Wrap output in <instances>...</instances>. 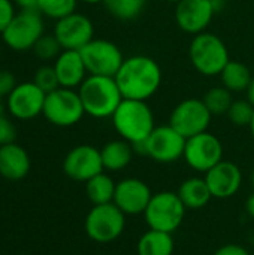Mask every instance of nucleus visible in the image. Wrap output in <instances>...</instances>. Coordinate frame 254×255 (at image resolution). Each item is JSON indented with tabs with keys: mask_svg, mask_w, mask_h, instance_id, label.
<instances>
[{
	"mask_svg": "<svg viewBox=\"0 0 254 255\" xmlns=\"http://www.w3.org/2000/svg\"><path fill=\"white\" fill-rule=\"evenodd\" d=\"M114 78L124 99L147 102L160 88L162 69L151 57L132 55L124 58Z\"/></svg>",
	"mask_w": 254,
	"mask_h": 255,
	"instance_id": "nucleus-1",
	"label": "nucleus"
},
{
	"mask_svg": "<svg viewBox=\"0 0 254 255\" xmlns=\"http://www.w3.org/2000/svg\"><path fill=\"white\" fill-rule=\"evenodd\" d=\"M111 118L118 136L132 145L145 142L156 128L154 114L145 100L123 99Z\"/></svg>",
	"mask_w": 254,
	"mask_h": 255,
	"instance_id": "nucleus-2",
	"label": "nucleus"
},
{
	"mask_svg": "<svg viewBox=\"0 0 254 255\" xmlns=\"http://www.w3.org/2000/svg\"><path fill=\"white\" fill-rule=\"evenodd\" d=\"M84 111L93 118H109L123 102L114 76L88 75L78 88Z\"/></svg>",
	"mask_w": 254,
	"mask_h": 255,
	"instance_id": "nucleus-3",
	"label": "nucleus"
},
{
	"mask_svg": "<svg viewBox=\"0 0 254 255\" xmlns=\"http://www.w3.org/2000/svg\"><path fill=\"white\" fill-rule=\"evenodd\" d=\"M193 67L204 76H217L229 63V51L225 42L213 33L196 34L189 46Z\"/></svg>",
	"mask_w": 254,
	"mask_h": 255,
	"instance_id": "nucleus-4",
	"label": "nucleus"
},
{
	"mask_svg": "<svg viewBox=\"0 0 254 255\" xmlns=\"http://www.w3.org/2000/svg\"><path fill=\"white\" fill-rule=\"evenodd\" d=\"M186 211L187 209L177 193L160 191L153 194L144 212V218L148 229L172 235L183 224Z\"/></svg>",
	"mask_w": 254,
	"mask_h": 255,
	"instance_id": "nucleus-5",
	"label": "nucleus"
},
{
	"mask_svg": "<svg viewBox=\"0 0 254 255\" xmlns=\"http://www.w3.org/2000/svg\"><path fill=\"white\" fill-rule=\"evenodd\" d=\"M186 137H183L177 130H174L169 124L159 126L153 130L148 139L142 143L133 145L135 154H142L150 157L151 160L168 164L175 163L184 155Z\"/></svg>",
	"mask_w": 254,
	"mask_h": 255,
	"instance_id": "nucleus-6",
	"label": "nucleus"
},
{
	"mask_svg": "<svg viewBox=\"0 0 254 255\" xmlns=\"http://www.w3.org/2000/svg\"><path fill=\"white\" fill-rule=\"evenodd\" d=\"M43 34V15L39 10H19L9 27L1 33V39L12 51L25 52L31 51Z\"/></svg>",
	"mask_w": 254,
	"mask_h": 255,
	"instance_id": "nucleus-7",
	"label": "nucleus"
},
{
	"mask_svg": "<svg viewBox=\"0 0 254 255\" xmlns=\"http://www.w3.org/2000/svg\"><path fill=\"white\" fill-rule=\"evenodd\" d=\"M42 115L57 127H70L82 120L85 111L76 90L58 87L46 94Z\"/></svg>",
	"mask_w": 254,
	"mask_h": 255,
	"instance_id": "nucleus-8",
	"label": "nucleus"
},
{
	"mask_svg": "<svg viewBox=\"0 0 254 255\" xmlns=\"http://www.w3.org/2000/svg\"><path fill=\"white\" fill-rule=\"evenodd\" d=\"M126 227V215L115 203L94 205L85 217L87 236L97 244H109L118 239Z\"/></svg>",
	"mask_w": 254,
	"mask_h": 255,
	"instance_id": "nucleus-9",
	"label": "nucleus"
},
{
	"mask_svg": "<svg viewBox=\"0 0 254 255\" xmlns=\"http://www.w3.org/2000/svg\"><path fill=\"white\" fill-rule=\"evenodd\" d=\"M211 112L202 99H186L180 102L169 117V126L183 137L189 139L208 130Z\"/></svg>",
	"mask_w": 254,
	"mask_h": 255,
	"instance_id": "nucleus-10",
	"label": "nucleus"
},
{
	"mask_svg": "<svg viewBox=\"0 0 254 255\" xmlns=\"http://www.w3.org/2000/svg\"><path fill=\"white\" fill-rule=\"evenodd\" d=\"M79 52L88 75L115 76L124 61L121 49L106 39H93Z\"/></svg>",
	"mask_w": 254,
	"mask_h": 255,
	"instance_id": "nucleus-11",
	"label": "nucleus"
},
{
	"mask_svg": "<svg viewBox=\"0 0 254 255\" xmlns=\"http://www.w3.org/2000/svg\"><path fill=\"white\" fill-rule=\"evenodd\" d=\"M183 158L190 169L207 173L223 160L222 142L208 131L189 137L186 139Z\"/></svg>",
	"mask_w": 254,
	"mask_h": 255,
	"instance_id": "nucleus-12",
	"label": "nucleus"
},
{
	"mask_svg": "<svg viewBox=\"0 0 254 255\" xmlns=\"http://www.w3.org/2000/svg\"><path fill=\"white\" fill-rule=\"evenodd\" d=\"M46 93L33 81L18 82L16 87L6 96L7 112L12 118L28 121L43 112Z\"/></svg>",
	"mask_w": 254,
	"mask_h": 255,
	"instance_id": "nucleus-13",
	"label": "nucleus"
},
{
	"mask_svg": "<svg viewBox=\"0 0 254 255\" xmlns=\"http://www.w3.org/2000/svg\"><path fill=\"white\" fill-rule=\"evenodd\" d=\"M103 170L100 149L91 145H78L72 148L63 160V172L76 182H87Z\"/></svg>",
	"mask_w": 254,
	"mask_h": 255,
	"instance_id": "nucleus-14",
	"label": "nucleus"
},
{
	"mask_svg": "<svg viewBox=\"0 0 254 255\" xmlns=\"http://www.w3.org/2000/svg\"><path fill=\"white\" fill-rule=\"evenodd\" d=\"M52 34L57 37L63 49L81 51L94 39V25L88 16L73 12L55 21Z\"/></svg>",
	"mask_w": 254,
	"mask_h": 255,
	"instance_id": "nucleus-15",
	"label": "nucleus"
},
{
	"mask_svg": "<svg viewBox=\"0 0 254 255\" xmlns=\"http://www.w3.org/2000/svg\"><path fill=\"white\" fill-rule=\"evenodd\" d=\"M216 12L213 0H180L175 6V21L183 31L196 36L205 31Z\"/></svg>",
	"mask_w": 254,
	"mask_h": 255,
	"instance_id": "nucleus-16",
	"label": "nucleus"
},
{
	"mask_svg": "<svg viewBox=\"0 0 254 255\" xmlns=\"http://www.w3.org/2000/svg\"><path fill=\"white\" fill-rule=\"evenodd\" d=\"M153 193L150 187L138 178H126L117 182L114 202L124 215H141L145 212Z\"/></svg>",
	"mask_w": 254,
	"mask_h": 255,
	"instance_id": "nucleus-17",
	"label": "nucleus"
},
{
	"mask_svg": "<svg viewBox=\"0 0 254 255\" xmlns=\"http://www.w3.org/2000/svg\"><path fill=\"white\" fill-rule=\"evenodd\" d=\"M205 181L213 197L225 200L234 197L240 191L243 173L235 163L222 160L205 173Z\"/></svg>",
	"mask_w": 254,
	"mask_h": 255,
	"instance_id": "nucleus-18",
	"label": "nucleus"
},
{
	"mask_svg": "<svg viewBox=\"0 0 254 255\" xmlns=\"http://www.w3.org/2000/svg\"><path fill=\"white\" fill-rule=\"evenodd\" d=\"M52 66L55 69L60 87L64 88H79L88 73L81 52L75 49H63L54 60Z\"/></svg>",
	"mask_w": 254,
	"mask_h": 255,
	"instance_id": "nucleus-19",
	"label": "nucleus"
},
{
	"mask_svg": "<svg viewBox=\"0 0 254 255\" xmlns=\"http://www.w3.org/2000/svg\"><path fill=\"white\" fill-rule=\"evenodd\" d=\"M31 169V160L25 148L12 142L0 146V176L7 181L24 179Z\"/></svg>",
	"mask_w": 254,
	"mask_h": 255,
	"instance_id": "nucleus-20",
	"label": "nucleus"
},
{
	"mask_svg": "<svg viewBox=\"0 0 254 255\" xmlns=\"http://www.w3.org/2000/svg\"><path fill=\"white\" fill-rule=\"evenodd\" d=\"M100 155H102V163H103L105 170L120 172L132 163L135 149H133V145L129 143L127 140L117 139V140L108 142L100 149Z\"/></svg>",
	"mask_w": 254,
	"mask_h": 255,
	"instance_id": "nucleus-21",
	"label": "nucleus"
},
{
	"mask_svg": "<svg viewBox=\"0 0 254 255\" xmlns=\"http://www.w3.org/2000/svg\"><path fill=\"white\" fill-rule=\"evenodd\" d=\"M177 194L186 206V209L192 211L202 209L213 199V194L208 188L205 178H189L183 181Z\"/></svg>",
	"mask_w": 254,
	"mask_h": 255,
	"instance_id": "nucleus-22",
	"label": "nucleus"
},
{
	"mask_svg": "<svg viewBox=\"0 0 254 255\" xmlns=\"http://www.w3.org/2000/svg\"><path fill=\"white\" fill-rule=\"evenodd\" d=\"M174 238L171 233L150 229L145 232L136 245L138 255H172L174 254Z\"/></svg>",
	"mask_w": 254,
	"mask_h": 255,
	"instance_id": "nucleus-23",
	"label": "nucleus"
},
{
	"mask_svg": "<svg viewBox=\"0 0 254 255\" xmlns=\"http://www.w3.org/2000/svg\"><path fill=\"white\" fill-rule=\"evenodd\" d=\"M117 184L106 173H99L85 182V193L88 200L94 205H106L114 202Z\"/></svg>",
	"mask_w": 254,
	"mask_h": 255,
	"instance_id": "nucleus-24",
	"label": "nucleus"
},
{
	"mask_svg": "<svg viewBox=\"0 0 254 255\" xmlns=\"http://www.w3.org/2000/svg\"><path fill=\"white\" fill-rule=\"evenodd\" d=\"M220 78H222L223 87L228 88L231 93H241L247 90L253 75L246 64L229 60V63L222 70Z\"/></svg>",
	"mask_w": 254,
	"mask_h": 255,
	"instance_id": "nucleus-25",
	"label": "nucleus"
},
{
	"mask_svg": "<svg viewBox=\"0 0 254 255\" xmlns=\"http://www.w3.org/2000/svg\"><path fill=\"white\" fill-rule=\"evenodd\" d=\"M103 4L114 18L130 21L144 12L147 0H103Z\"/></svg>",
	"mask_w": 254,
	"mask_h": 255,
	"instance_id": "nucleus-26",
	"label": "nucleus"
},
{
	"mask_svg": "<svg viewBox=\"0 0 254 255\" xmlns=\"http://www.w3.org/2000/svg\"><path fill=\"white\" fill-rule=\"evenodd\" d=\"M204 103L211 112V115H223L228 114L232 105V93L225 87H213L204 96Z\"/></svg>",
	"mask_w": 254,
	"mask_h": 255,
	"instance_id": "nucleus-27",
	"label": "nucleus"
},
{
	"mask_svg": "<svg viewBox=\"0 0 254 255\" xmlns=\"http://www.w3.org/2000/svg\"><path fill=\"white\" fill-rule=\"evenodd\" d=\"M79 0H39L37 10L49 19H61L76 12Z\"/></svg>",
	"mask_w": 254,
	"mask_h": 255,
	"instance_id": "nucleus-28",
	"label": "nucleus"
},
{
	"mask_svg": "<svg viewBox=\"0 0 254 255\" xmlns=\"http://www.w3.org/2000/svg\"><path fill=\"white\" fill-rule=\"evenodd\" d=\"M34 52V55L42 60V61H51V60H55L63 48L60 45V42L57 40V37L54 34H43L37 42L36 45L33 46L31 49Z\"/></svg>",
	"mask_w": 254,
	"mask_h": 255,
	"instance_id": "nucleus-29",
	"label": "nucleus"
},
{
	"mask_svg": "<svg viewBox=\"0 0 254 255\" xmlns=\"http://www.w3.org/2000/svg\"><path fill=\"white\" fill-rule=\"evenodd\" d=\"M253 114L254 106L247 99L246 100H234L228 111V117H229L231 123L235 126H250Z\"/></svg>",
	"mask_w": 254,
	"mask_h": 255,
	"instance_id": "nucleus-30",
	"label": "nucleus"
},
{
	"mask_svg": "<svg viewBox=\"0 0 254 255\" xmlns=\"http://www.w3.org/2000/svg\"><path fill=\"white\" fill-rule=\"evenodd\" d=\"M33 82L40 90H43L46 94L51 93V91H54V90H57L60 87V82H58V78H57V73H55L54 66H48V64L40 66L36 70V73L33 76Z\"/></svg>",
	"mask_w": 254,
	"mask_h": 255,
	"instance_id": "nucleus-31",
	"label": "nucleus"
},
{
	"mask_svg": "<svg viewBox=\"0 0 254 255\" xmlns=\"http://www.w3.org/2000/svg\"><path fill=\"white\" fill-rule=\"evenodd\" d=\"M16 139V128L12 120L0 111V146L15 142Z\"/></svg>",
	"mask_w": 254,
	"mask_h": 255,
	"instance_id": "nucleus-32",
	"label": "nucleus"
},
{
	"mask_svg": "<svg viewBox=\"0 0 254 255\" xmlns=\"http://www.w3.org/2000/svg\"><path fill=\"white\" fill-rule=\"evenodd\" d=\"M16 13L18 12L13 0H0V34L9 27Z\"/></svg>",
	"mask_w": 254,
	"mask_h": 255,
	"instance_id": "nucleus-33",
	"label": "nucleus"
},
{
	"mask_svg": "<svg viewBox=\"0 0 254 255\" xmlns=\"http://www.w3.org/2000/svg\"><path fill=\"white\" fill-rule=\"evenodd\" d=\"M16 78L9 70H0V93L1 96H7L16 87Z\"/></svg>",
	"mask_w": 254,
	"mask_h": 255,
	"instance_id": "nucleus-34",
	"label": "nucleus"
},
{
	"mask_svg": "<svg viewBox=\"0 0 254 255\" xmlns=\"http://www.w3.org/2000/svg\"><path fill=\"white\" fill-rule=\"evenodd\" d=\"M214 255H250V253L241 247V245H237V244H226V245H222Z\"/></svg>",
	"mask_w": 254,
	"mask_h": 255,
	"instance_id": "nucleus-35",
	"label": "nucleus"
},
{
	"mask_svg": "<svg viewBox=\"0 0 254 255\" xmlns=\"http://www.w3.org/2000/svg\"><path fill=\"white\" fill-rule=\"evenodd\" d=\"M13 3L19 10H37L39 0H13Z\"/></svg>",
	"mask_w": 254,
	"mask_h": 255,
	"instance_id": "nucleus-36",
	"label": "nucleus"
},
{
	"mask_svg": "<svg viewBox=\"0 0 254 255\" xmlns=\"http://www.w3.org/2000/svg\"><path fill=\"white\" fill-rule=\"evenodd\" d=\"M246 212L249 214V217L254 218V193H252L246 200Z\"/></svg>",
	"mask_w": 254,
	"mask_h": 255,
	"instance_id": "nucleus-37",
	"label": "nucleus"
},
{
	"mask_svg": "<svg viewBox=\"0 0 254 255\" xmlns=\"http://www.w3.org/2000/svg\"><path fill=\"white\" fill-rule=\"evenodd\" d=\"M246 93H247V100L254 106V76L252 78V81H250V84H249Z\"/></svg>",
	"mask_w": 254,
	"mask_h": 255,
	"instance_id": "nucleus-38",
	"label": "nucleus"
},
{
	"mask_svg": "<svg viewBox=\"0 0 254 255\" xmlns=\"http://www.w3.org/2000/svg\"><path fill=\"white\" fill-rule=\"evenodd\" d=\"M82 3H87V4H97V3H103V0H79Z\"/></svg>",
	"mask_w": 254,
	"mask_h": 255,
	"instance_id": "nucleus-39",
	"label": "nucleus"
},
{
	"mask_svg": "<svg viewBox=\"0 0 254 255\" xmlns=\"http://www.w3.org/2000/svg\"><path fill=\"white\" fill-rule=\"evenodd\" d=\"M250 131H252V136H253V139H254V114H253V118H252V123H250Z\"/></svg>",
	"mask_w": 254,
	"mask_h": 255,
	"instance_id": "nucleus-40",
	"label": "nucleus"
},
{
	"mask_svg": "<svg viewBox=\"0 0 254 255\" xmlns=\"http://www.w3.org/2000/svg\"><path fill=\"white\" fill-rule=\"evenodd\" d=\"M252 184H253V187H254V170H253V173H252Z\"/></svg>",
	"mask_w": 254,
	"mask_h": 255,
	"instance_id": "nucleus-41",
	"label": "nucleus"
},
{
	"mask_svg": "<svg viewBox=\"0 0 254 255\" xmlns=\"http://www.w3.org/2000/svg\"><path fill=\"white\" fill-rule=\"evenodd\" d=\"M165 1H172V3H178L180 0H165Z\"/></svg>",
	"mask_w": 254,
	"mask_h": 255,
	"instance_id": "nucleus-42",
	"label": "nucleus"
},
{
	"mask_svg": "<svg viewBox=\"0 0 254 255\" xmlns=\"http://www.w3.org/2000/svg\"><path fill=\"white\" fill-rule=\"evenodd\" d=\"M1 97H3V96H1V93H0V99H1ZM0 111H1V109H0Z\"/></svg>",
	"mask_w": 254,
	"mask_h": 255,
	"instance_id": "nucleus-43",
	"label": "nucleus"
}]
</instances>
